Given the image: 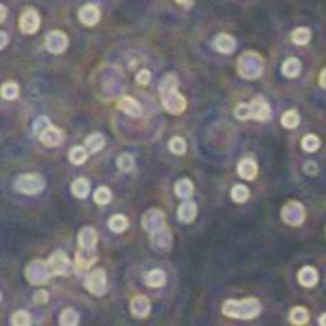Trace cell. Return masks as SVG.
<instances>
[{
    "label": "cell",
    "instance_id": "1",
    "mask_svg": "<svg viewBox=\"0 0 326 326\" xmlns=\"http://www.w3.org/2000/svg\"><path fill=\"white\" fill-rule=\"evenodd\" d=\"M223 315L239 320L256 318L261 313V303L256 297H244V299H227L221 307Z\"/></svg>",
    "mask_w": 326,
    "mask_h": 326
},
{
    "label": "cell",
    "instance_id": "2",
    "mask_svg": "<svg viewBox=\"0 0 326 326\" xmlns=\"http://www.w3.org/2000/svg\"><path fill=\"white\" fill-rule=\"evenodd\" d=\"M237 71L242 78H248V80L259 78L263 73V59L256 52H244L237 61Z\"/></svg>",
    "mask_w": 326,
    "mask_h": 326
},
{
    "label": "cell",
    "instance_id": "3",
    "mask_svg": "<svg viewBox=\"0 0 326 326\" xmlns=\"http://www.w3.org/2000/svg\"><path fill=\"white\" fill-rule=\"evenodd\" d=\"M44 178L39 174H23L16 180V191L23 195H39L44 189Z\"/></svg>",
    "mask_w": 326,
    "mask_h": 326
},
{
    "label": "cell",
    "instance_id": "4",
    "mask_svg": "<svg viewBox=\"0 0 326 326\" xmlns=\"http://www.w3.org/2000/svg\"><path fill=\"white\" fill-rule=\"evenodd\" d=\"M25 277H27V280H29L31 284H44L52 277V271H50V265L46 261L35 259L25 269Z\"/></svg>",
    "mask_w": 326,
    "mask_h": 326
},
{
    "label": "cell",
    "instance_id": "5",
    "mask_svg": "<svg viewBox=\"0 0 326 326\" xmlns=\"http://www.w3.org/2000/svg\"><path fill=\"white\" fill-rule=\"evenodd\" d=\"M280 216H282L284 223L292 225V227H297V225H301V223H303V220H305V208H303V204H301V202L290 201V202H286V204L282 206Z\"/></svg>",
    "mask_w": 326,
    "mask_h": 326
},
{
    "label": "cell",
    "instance_id": "6",
    "mask_svg": "<svg viewBox=\"0 0 326 326\" xmlns=\"http://www.w3.org/2000/svg\"><path fill=\"white\" fill-rule=\"evenodd\" d=\"M84 286L90 294L94 296H103L107 292V277L103 269H94L92 273H88L86 280H84Z\"/></svg>",
    "mask_w": 326,
    "mask_h": 326
},
{
    "label": "cell",
    "instance_id": "7",
    "mask_svg": "<svg viewBox=\"0 0 326 326\" xmlns=\"http://www.w3.org/2000/svg\"><path fill=\"white\" fill-rule=\"evenodd\" d=\"M160 99H162V107L170 113V115H182L187 107V101L185 97L174 90V92H166V94H160Z\"/></svg>",
    "mask_w": 326,
    "mask_h": 326
},
{
    "label": "cell",
    "instance_id": "8",
    "mask_svg": "<svg viewBox=\"0 0 326 326\" xmlns=\"http://www.w3.org/2000/svg\"><path fill=\"white\" fill-rule=\"evenodd\" d=\"M69 46V39L63 31H50L46 35V50L50 54H63Z\"/></svg>",
    "mask_w": 326,
    "mask_h": 326
},
{
    "label": "cell",
    "instance_id": "9",
    "mask_svg": "<svg viewBox=\"0 0 326 326\" xmlns=\"http://www.w3.org/2000/svg\"><path fill=\"white\" fill-rule=\"evenodd\" d=\"M141 225L147 233H154L158 229H164V214L162 210L158 208H153V210H147L143 214V220H141Z\"/></svg>",
    "mask_w": 326,
    "mask_h": 326
},
{
    "label": "cell",
    "instance_id": "10",
    "mask_svg": "<svg viewBox=\"0 0 326 326\" xmlns=\"http://www.w3.org/2000/svg\"><path fill=\"white\" fill-rule=\"evenodd\" d=\"M39 27H40L39 12L33 10V8H27L20 18V29L23 31L25 35H33V33L39 31Z\"/></svg>",
    "mask_w": 326,
    "mask_h": 326
},
{
    "label": "cell",
    "instance_id": "11",
    "mask_svg": "<svg viewBox=\"0 0 326 326\" xmlns=\"http://www.w3.org/2000/svg\"><path fill=\"white\" fill-rule=\"evenodd\" d=\"M48 265L52 275H67L71 271V261L65 256V252H54L48 259Z\"/></svg>",
    "mask_w": 326,
    "mask_h": 326
},
{
    "label": "cell",
    "instance_id": "12",
    "mask_svg": "<svg viewBox=\"0 0 326 326\" xmlns=\"http://www.w3.org/2000/svg\"><path fill=\"white\" fill-rule=\"evenodd\" d=\"M97 244V233L94 227H82L78 233V250L84 252H96Z\"/></svg>",
    "mask_w": 326,
    "mask_h": 326
},
{
    "label": "cell",
    "instance_id": "13",
    "mask_svg": "<svg viewBox=\"0 0 326 326\" xmlns=\"http://www.w3.org/2000/svg\"><path fill=\"white\" fill-rule=\"evenodd\" d=\"M250 109H252V118H256L259 122L271 118V107H269V103L265 101V97H261V96L254 97V99L250 101Z\"/></svg>",
    "mask_w": 326,
    "mask_h": 326
},
{
    "label": "cell",
    "instance_id": "14",
    "mask_svg": "<svg viewBox=\"0 0 326 326\" xmlns=\"http://www.w3.org/2000/svg\"><path fill=\"white\" fill-rule=\"evenodd\" d=\"M151 244H153L154 250H158V252H166V250H170L172 246V233L170 229H158L151 233Z\"/></svg>",
    "mask_w": 326,
    "mask_h": 326
},
{
    "label": "cell",
    "instance_id": "15",
    "mask_svg": "<svg viewBox=\"0 0 326 326\" xmlns=\"http://www.w3.org/2000/svg\"><path fill=\"white\" fill-rule=\"evenodd\" d=\"M130 311H132V315L137 316V318H145V316L149 315V311H151V301H149V297L134 296L132 297V301H130Z\"/></svg>",
    "mask_w": 326,
    "mask_h": 326
},
{
    "label": "cell",
    "instance_id": "16",
    "mask_svg": "<svg viewBox=\"0 0 326 326\" xmlns=\"http://www.w3.org/2000/svg\"><path fill=\"white\" fill-rule=\"evenodd\" d=\"M78 20H80L82 25H86V27H94L97 21H99V10H97V6H94V4L82 6L78 10Z\"/></svg>",
    "mask_w": 326,
    "mask_h": 326
},
{
    "label": "cell",
    "instance_id": "17",
    "mask_svg": "<svg viewBox=\"0 0 326 326\" xmlns=\"http://www.w3.org/2000/svg\"><path fill=\"white\" fill-rule=\"evenodd\" d=\"M214 48L218 50V52H221V54H231V52H235V48H237V40L233 39L231 35H227V33H221L214 40Z\"/></svg>",
    "mask_w": 326,
    "mask_h": 326
},
{
    "label": "cell",
    "instance_id": "18",
    "mask_svg": "<svg viewBox=\"0 0 326 326\" xmlns=\"http://www.w3.org/2000/svg\"><path fill=\"white\" fill-rule=\"evenodd\" d=\"M237 172H239V176L242 178V180H254L256 176H258V164H256V160H252V158H242L239 162V166H237Z\"/></svg>",
    "mask_w": 326,
    "mask_h": 326
},
{
    "label": "cell",
    "instance_id": "19",
    "mask_svg": "<svg viewBox=\"0 0 326 326\" xmlns=\"http://www.w3.org/2000/svg\"><path fill=\"white\" fill-rule=\"evenodd\" d=\"M297 280H299V284L305 288H313L316 284V280H318V273H316L315 267H301L299 269V273H297Z\"/></svg>",
    "mask_w": 326,
    "mask_h": 326
},
{
    "label": "cell",
    "instance_id": "20",
    "mask_svg": "<svg viewBox=\"0 0 326 326\" xmlns=\"http://www.w3.org/2000/svg\"><path fill=\"white\" fill-rule=\"evenodd\" d=\"M118 109L130 116L141 115V107H139V103L135 101L134 97H130V96H122L120 99H118Z\"/></svg>",
    "mask_w": 326,
    "mask_h": 326
},
{
    "label": "cell",
    "instance_id": "21",
    "mask_svg": "<svg viewBox=\"0 0 326 326\" xmlns=\"http://www.w3.org/2000/svg\"><path fill=\"white\" fill-rule=\"evenodd\" d=\"M197 218V204L193 201H183V204L178 208V220L183 223H191Z\"/></svg>",
    "mask_w": 326,
    "mask_h": 326
},
{
    "label": "cell",
    "instance_id": "22",
    "mask_svg": "<svg viewBox=\"0 0 326 326\" xmlns=\"http://www.w3.org/2000/svg\"><path fill=\"white\" fill-rule=\"evenodd\" d=\"M40 141L46 145V147H58V145L63 141V134H61V130H59V128H56V126H50L48 130L40 135Z\"/></svg>",
    "mask_w": 326,
    "mask_h": 326
},
{
    "label": "cell",
    "instance_id": "23",
    "mask_svg": "<svg viewBox=\"0 0 326 326\" xmlns=\"http://www.w3.org/2000/svg\"><path fill=\"white\" fill-rule=\"evenodd\" d=\"M96 252H84V250H78L77 258H75V263H77V269L84 271V269H90L94 263H96Z\"/></svg>",
    "mask_w": 326,
    "mask_h": 326
},
{
    "label": "cell",
    "instance_id": "24",
    "mask_svg": "<svg viewBox=\"0 0 326 326\" xmlns=\"http://www.w3.org/2000/svg\"><path fill=\"white\" fill-rule=\"evenodd\" d=\"M280 71H282V75L286 78H296L297 75L301 73V61L297 58H288L286 61L282 63Z\"/></svg>",
    "mask_w": 326,
    "mask_h": 326
},
{
    "label": "cell",
    "instance_id": "25",
    "mask_svg": "<svg viewBox=\"0 0 326 326\" xmlns=\"http://www.w3.org/2000/svg\"><path fill=\"white\" fill-rule=\"evenodd\" d=\"M166 282V273L162 269H153L145 275V284L149 288H160Z\"/></svg>",
    "mask_w": 326,
    "mask_h": 326
},
{
    "label": "cell",
    "instance_id": "26",
    "mask_svg": "<svg viewBox=\"0 0 326 326\" xmlns=\"http://www.w3.org/2000/svg\"><path fill=\"white\" fill-rule=\"evenodd\" d=\"M71 191H73V195L77 199H86L88 195H90V182H88L86 178H78L71 185Z\"/></svg>",
    "mask_w": 326,
    "mask_h": 326
},
{
    "label": "cell",
    "instance_id": "27",
    "mask_svg": "<svg viewBox=\"0 0 326 326\" xmlns=\"http://www.w3.org/2000/svg\"><path fill=\"white\" fill-rule=\"evenodd\" d=\"M174 191H176V195H178L180 199H183V201H189V199H191V195H193V183H191V180H187V178L180 180V182L176 183Z\"/></svg>",
    "mask_w": 326,
    "mask_h": 326
},
{
    "label": "cell",
    "instance_id": "28",
    "mask_svg": "<svg viewBox=\"0 0 326 326\" xmlns=\"http://www.w3.org/2000/svg\"><path fill=\"white\" fill-rule=\"evenodd\" d=\"M88 154H90V151H88L86 147H73L71 151H69V160L73 164H77V166H80V164H84L88 160Z\"/></svg>",
    "mask_w": 326,
    "mask_h": 326
},
{
    "label": "cell",
    "instance_id": "29",
    "mask_svg": "<svg viewBox=\"0 0 326 326\" xmlns=\"http://www.w3.org/2000/svg\"><path fill=\"white\" fill-rule=\"evenodd\" d=\"M103 145H105V137H103V134H99V132L90 134L86 137V149L90 153H97L99 149H103Z\"/></svg>",
    "mask_w": 326,
    "mask_h": 326
},
{
    "label": "cell",
    "instance_id": "30",
    "mask_svg": "<svg viewBox=\"0 0 326 326\" xmlns=\"http://www.w3.org/2000/svg\"><path fill=\"white\" fill-rule=\"evenodd\" d=\"M307 320H309V311H307L305 307H294L292 311H290V322L296 326H301L305 324Z\"/></svg>",
    "mask_w": 326,
    "mask_h": 326
},
{
    "label": "cell",
    "instance_id": "31",
    "mask_svg": "<svg viewBox=\"0 0 326 326\" xmlns=\"http://www.w3.org/2000/svg\"><path fill=\"white\" fill-rule=\"evenodd\" d=\"M128 225H130V221L126 216H120V214H116L113 216L111 220H109V229L113 231V233H124L128 229Z\"/></svg>",
    "mask_w": 326,
    "mask_h": 326
},
{
    "label": "cell",
    "instance_id": "32",
    "mask_svg": "<svg viewBox=\"0 0 326 326\" xmlns=\"http://www.w3.org/2000/svg\"><path fill=\"white\" fill-rule=\"evenodd\" d=\"M59 324L61 326H78V313L75 309H63L61 315H59Z\"/></svg>",
    "mask_w": 326,
    "mask_h": 326
},
{
    "label": "cell",
    "instance_id": "33",
    "mask_svg": "<svg viewBox=\"0 0 326 326\" xmlns=\"http://www.w3.org/2000/svg\"><path fill=\"white\" fill-rule=\"evenodd\" d=\"M178 77L176 75H166V77L160 80V84H158V92L160 94H166V92H174V90H178Z\"/></svg>",
    "mask_w": 326,
    "mask_h": 326
},
{
    "label": "cell",
    "instance_id": "34",
    "mask_svg": "<svg viewBox=\"0 0 326 326\" xmlns=\"http://www.w3.org/2000/svg\"><path fill=\"white\" fill-rule=\"evenodd\" d=\"M311 40V31L307 29V27H297L294 33H292V42L297 44V46H303Z\"/></svg>",
    "mask_w": 326,
    "mask_h": 326
},
{
    "label": "cell",
    "instance_id": "35",
    "mask_svg": "<svg viewBox=\"0 0 326 326\" xmlns=\"http://www.w3.org/2000/svg\"><path fill=\"white\" fill-rule=\"evenodd\" d=\"M280 122H282L284 128H290V130L297 128V126H299V115H297V111H294V109L286 111V113L282 115V118H280Z\"/></svg>",
    "mask_w": 326,
    "mask_h": 326
},
{
    "label": "cell",
    "instance_id": "36",
    "mask_svg": "<svg viewBox=\"0 0 326 326\" xmlns=\"http://www.w3.org/2000/svg\"><path fill=\"white\" fill-rule=\"evenodd\" d=\"M301 147H303L305 153H315L316 149L320 147V139H318L315 134L303 135V139H301Z\"/></svg>",
    "mask_w": 326,
    "mask_h": 326
},
{
    "label": "cell",
    "instance_id": "37",
    "mask_svg": "<svg viewBox=\"0 0 326 326\" xmlns=\"http://www.w3.org/2000/svg\"><path fill=\"white\" fill-rule=\"evenodd\" d=\"M250 197V189L246 185H235L231 189V199L235 202H246Z\"/></svg>",
    "mask_w": 326,
    "mask_h": 326
},
{
    "label": "cell",
    "instance_id": "38",
    "mask_svg": "<svg viewBox=\"0 0 326 326\" xmlns=\"http://www.w3.org/2000/svg\"><path fill=\"white\" fill-rule=\"evenodd\" d=\"M134 164H135V160L130 153H122L118 158H116V166H118L120 172H130V170L134 168Z\"/></svg>",
    "mask_w": 326,
    "mask_h": 326
},
{
    "label": "cell",
    "instance_id": "39",
    "mask_svg": "<svg viewBox=\"0 0 326 326\" xmlns=\"http://www.w3.org/2000/svg\"><path fill=\"white\" fill-rule=\"evenodd\" d=\"M0 92H2L4 99H16V97L20 96V86L16 82H4Z\"/></svg>",
    "mask_w": 326,
    "mask_h": 326
},
{
    "label": "cell",
    "instance_id": "40",
    "mask_svg": "<svg viewBox=\"0 0 326 326\" xmlns=\"http://www.w3.org/2000/svg\"><path fill=\"white\" fill-rule=\"evenodd\" d=\"M12 326H31V316L27 311H16L12 315Z\"/></svg>",
    "mask_w": 326,
    "mask_h": 326
},
{
    "label": "cell",
    "instance_id": "41",
    "mask_svg": "<svg viewBox=\"0 0 326 326\" xmlns=\"http://www.w3.org/2000/svg\"><path fill=\"white\" fill-rule=\"evenodd\" d=\"M111 197H113V195H111V191H109L107 187H97L96 193H94V201H96L97 204H101V206H103V204H109V202H111Z\"/></svg>",
    "mask_w": 326,
    "mask_h": 326
},
{
    "label": "cell",
    "instance_id": "42",
    "mask_svg": "<svg viewBox=\"0 0 326 326\" xmlns=\"http://www.w3.org/2000/svg\"><path fill=\"white\" fill-rule=\"evenodd\" d=\"M170 151H172L174 154H183L185 151H187V143H185V139L183 137H172L170 139Z\"/></svg>",
    "mask_w": 326,
    "mask_h": 326
},
{
    "label": "cell",
    "instance_id": "43",
    "mask_svg": "<svg viewBox=\"0 0 326 326\" xmlns=\"http://www.w3.org/2000/svg\"><path fill=\"white\" fill-rule=\"evenodd\" d=\"M235 116L240 118V120H246V118H252V109H250V103H239L235 107Z\"/></svg>",
    "mask_w": 326,
    "mask_h": 326
},
{
    "label": "cell",
    "instance_id": "44",
    "mask_svg": "<svg viewBox=\"0 0 326 326\" xmlns=\"http://www.w3.org/2000/svg\"><path fill=\"white\" fill-rule=\"evenodd\" d=\"M50 126H52V124H50L48 118H46V116H40V118H37V122H35V134L40 137V135L48 130Z\"/></svg>",
    "mask_w": 326,
    "mask_h": 326
},
{
    "label": "cell",
    "instance_id": "45",
    "mask_svg": "<svg viewBox=\"0 0 326 326\" xmlns=\"http://www.w3.org/2000/svg\"><path fill=\"white\" fill-rule=\"evenodd\" d=\"M135 80H137V84H141V86H147V84L151 82V73H149L147 69H143V71H139V73H137Z\"/></svg>",
    "mask_w": 326,
    "mask_h": 326
},
{
    "label": "cell",
    "instance_id": "46",
    "mask_svg": "<svg viewBox=\"0 0 326 326\" xmlns=\"http://www.w3.org/2000/svg\"><path fill=\"white\" fill-rule=\"evenodd\" d=\"M35 301H37V303H46V301H48V292H46V290H39V292L35 294Z\"/></svg>",
    "mask_w": 326,
    "mask_h": 326
},
{
    "label": "cell",
    "instance_id": "47",
    "mask_svg": "<svg viewBox=\"0 0 326 326\" xmlns=\"http://www.w3.org/2000/svg\"><path fill=\"white\" fill-rule=\"evenodd\" d=\"M305 174H309V176H316V174H318V170H316V164L315 162H307L305 164Z\"/></svg>",
    "mask_w": 326,
    "mask_h": 326
},
{
    "label": "cell",
    "instance_id": "48",
    "mask_svg": "<svg viewBox=\"0 0 326 326\" xmlns=\"http://www.w3.org/2000/svg\"><path fill=\"white\" fill-rule=\"evenodd\" d=\"M6 46H8V35L2 31L0 33V48H6Z\"/></svg>",
    "mask_w": 326,
    "mask_h": 326
},
{
    "label": "cell",
    "instance_id": "49",
    "mask_svg": "<svg viewBox=\"0 0 326 326\" xmlns=\"http://www.w3.org/2000/svg\"><path fill=\"white\" fill-rule=\"evenodd\" d=\"M318 84H320V88H326V69H322V73L318 77Z\"/></svg>",
    "mask_w": 326,
    "mask_h": 326
},
{
    "label": "cell",
    "instance_id": "50",
    "mask_svg": "<svg viewBox=\"0 0 326 326\" xmlns=\"http://www.w3.org/2000/svg\"><path fill=\"white\" fill-rule=\"evenodd\" d=\"M6 20V6H0V21Z\"/></svg>",
    "mask_w": 326,
    "mask_h": 326
},
{
    "label": "cell",
    "instance_id": "51",
    "mask_svg": "<svg viewBox=\"0 0 326 326\" xmlns=\"http://www.w3.org/2000/svg\"><path fill=\"white\" fill-rule=\"evenodd\" d=\"M178 4H183V6H191V2L193 0H176Z\"/></svg>",
    "mask_w": 326,
    "mask_h": 326
},
{
    "label": "cell",
    "instance_id": "52",
    "mask_svg": "<svg viewBox=\"0 0 326 326\" xmlns=\"http://www.w3.org/2000/svg\"><path fill=\"white\" fill-rule=\"evenodd\" d=\"M318 324L326 326V313H324V315H320V318H318Z\"/></svg>",
    "mask_w": 326,
    "mask_h": 326
}]
</instances>
